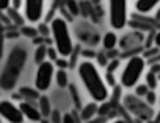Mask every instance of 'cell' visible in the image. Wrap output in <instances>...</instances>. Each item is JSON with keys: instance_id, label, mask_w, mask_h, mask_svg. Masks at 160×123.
Wrapping results in <instances>:
<instances>
[{"instance_id": "cell-16", "label": "cell", "mask_w": 160, "mask_h": 123, "mask_svg": "<svg viewBox=\"0 0 160 123\" xmlns=\"http://www.w3.org/2000/svg\"><path fill=\"white\" fill-rule=\"evenodd\" d=\"M55 80L56 84L59 85L61 88H65L69 85V80H68V73L65 70H58L55 73Z\"/></svg>"}, {"instance_id": "cell-14", "label": "cell", "mask_w": 160, "mask_h": 123, "mask_svg": "<svg viewBox=\"0 0 160 123\" xmlns=\"http://www.w3.org/2000/svg\"><path fill=\"white\" fill-rule=\"evenodd\" d=\"M117 42H118V38L114 32H107L102 38V46L107 50H112L114 48L117 46Z\"/></svg>"}, {"instance_id": "cell-17", "label": "cell", "mask_w": 160, "mask_h": 123, "mask_svg": "<svg viewBox=\"0 0 160 123\" xmlns=\"http://www.w3.org/2000/svg\"><path fill=\"white\" fill-rule=\"evenodd\" d=\"M7 16H8V18H10V21L11 22H14V24H17V25H24V20H22V17L18 14V11L17 10H14V8H8L7 10Z\"/></svg>"}, {"instance_id": "cell-24", "label": "cell", "mask_w": 160, "mask_h": 123, "mask_svg": "<svg viewBox=\"0 0 160 123\" xmlns=\"http://www.w3.org/2000/svg\"><path fill=\"white\" fill-rule=\"evenodd\" d=\"M149 91L150 90L146 87V84L145 85H138V87H136V95L138 97H146Z\"/></svg>"}, {"instance_id": "cell-3", "label": "cell", "mask_w": 160, "mask_h": 123, "mask_svg": "<svg viewBox=\"0 0 160 123\" xmlns=\"http://www.w3.org/2000/svg\"><path fill=\"white\" fill-rule=\"evenodd\" d=\"M51 27V35H52V41L55 45V49L58 50L61 58H68L72 55L75 45H73L72 36H70L69 25H68L66 20L62 17H55L53 21L49 24Z\"/></svg>"}, {"instance_id": "cell-27", "label": "cell", "mask_w": 160, "mask_h": 123, "mask_svg": "<svg viewBox=\"0 0 160 123\" xmlns=\"http://www.w3.org/2000/svg\"><path fill=\"white\" fill-rule=\"evenodd\" d=\"M62 123H76L73 113H65V115L62 116Z\"/></svg>"}, {"instance_id": "cell-19", "label": "cell", "mask_w": 160, "mask_h": 123, "mask_svg": "<svg viewBox=\"0 0 160 123\" xmlns=\"http://www.w3.org/2000/svg\"><path fill=\"white\" fill-rule=\"evenodd\" d=\"M21 34L24 36H28V38L35 39L38 36V30L34 27H27V25H22L21 27Z\"/></svg>"}, {"instance_id": "cell-8", "label": "cell", "mask_w": 160, "mask_h": 123, "mask_svg": "<svg viewBox=\"0 0 160 123\" xmlns=\"http://www.w3.org/2000/svg\"><path fill=\"white\" fill-rule=\"evenodd\" d=\"M44 4L42 0H27L24 2V14L27 21L38 22L44 16Z\"/></svg>"}, {"instance_id": "cell-30", "label": "cell", "mask_w": 160, "mask_h": 123, "mask_svg": "<svg viewBox=\"0 0 160 123\" xmlns=\"http://www.w3.org/2000/svg\"><path fill=\"white\" fill-rule=\"evenodd\" d=\"M11 6V2H8V0H0V11H7L8 8H10Z\"/></svg>"}, {"instance_id": "cell-18", "label": "cell", "mask_w": 160, "mask_h": 123, "mask_svg": "<svg viewBox=\"0 0 160 123\" xmlns=\"http://www.w3.org/2000/svg\"><path fill=\"white\" fill-rule=\"evenodd\" d=\"M146 87L149 88L150 91H153L158 87V76H156L155 73H152V71H149V73L146 74Z\"/></svg>"}, {"instance_id": "cell-29", "label": "cell", "mask_w": 160, "mask_h": 123, "mask_svg": "<svg viewBox=\"0 0 160 123\" xmlns=\"http://www.w3.org/2000/svg\"><path fill=\"white\" fill-rule=\"evenodd\" d=\"M146 101H148V104H149V105L155 104V102H156V94H155V91H149V92H148Z\"/></svg>"}, {"instance_id": "cell-6", "label": "cell", "mask_w": 160, "mask_h": 123, "mask_svg": "<svg viewBox=\"0 0 160 123\" xmlns=\"http://www.w3.org/2000/svg\"><path fill=\"white\" fill-rule=\"evenodd\" d=\"M110 24L114 30H122L128 20V3L127 2H110Z\"/></svg>"}, {"instance_id": "cell-36", "label": "cell", "mask_w": 160, "mask_h": 123, "mask_svg": "<svg viewBox=\"0 0 160 123\" xmlns=\"http://www.w3.org/2000/svg\"><path fill=\"white\" fill-rule=\"evenodd\" d=\"M155 45L156 46H160V31L155 35Z\"/></svg>"}, {"instance_id": "cell-13", "label": "cell", "mask_w": 160, "mask_h": 123, "mask_svg": "<svg viewBox=\"0 0 160 123\" xmlns=\"http://www.w3.org/2000/svg\"><path fill=\"white\" fill-rule=\"evenodd\" d=\"M18 94L21 95L22 99H27L25 102H30L31 101H38L39 99V91H37L35 88H31V87H21L18 90Z\"/></svg>"}, {"instance_id": "cell-10", "label": "cell", "mask_w": 160, "mask_h": 123, "mask_svg": "<svg viewBox=\"0 0 160 123\" xmlns=\"http://www.w3.org/2000/svg\"><path fill=\"white\" fill-rule=\"evenodd\" d=\"M98 113V105L97 102H90V104L84 105L80 111V121L83 122H87V121H91L94 119V116Z\"/></svg>"}, {"instance_id": "cell-23", "label": "cell", "mask_w": 160, "mask_h": 123, "mask_svg": "<svg viewBox=\"0 0 160 123\" xmlns=\"http://www.w3.org/2000/svg\"><path fill=\"white\" fill-rule=\"evenodd\" d=\"M55 64L59 70H65L66 67H69V62H68L65 58H58V60L55 62Z\"/></svg>"}, {"instance_id": "cell-38", "label": "cell", "mask_w": 160, "mask_h": 123, "mask_svg": "<svg viewBox=\"0 0 160 123\" xmlns=\"http://www.w3.org/2000/svg\"><path fill=\"white\" fill-rule=\"evenodd\" d=\"M156 20H158V21H160V7L158 8V10H156Z\"/></svg>"}, {"instance_id": "cell-4", "label": "cell", "mask_w": 160, "mask_h": 123, "mask_svg": "<svg viewBox=\"0 0 160 123\" xmlns=\"http://www.w3.org/2000/svg\"><path fill=\"white\" fill-rule=\"evenodd\" d=\"M145 67H146V62L142 56H132L129 60L127 62L124 70L121 74V84L125 88H132L138 84L141 76L143 74Z\"/></svg>"}, {"instance_id": "cell-35", "label": "cell", "mask_w": 160, "mask_h": 123, "mask_svg": "<svg viewBox=\"0 0 160 123\" xmlns=\"http://www.w3.org/2000/svg\"><path fill=\"white\" fill-rule=\"evenodd\" d=\"M82 55L86 56V58H91V56H94V52H91V50H83Z\"/></svg>"}, {"instance_id": "cell-20", "label": "cell", "mask_w": 160, "mask_h": 123, "mask_svg": "<svg viewBox=\"0 0 160 123\" xmlns=\"http://www.w3.org/2000/svg\"><path fill=\"white\" fill-rule=\"evenodd\" d=\"M37 30H38V35L44 36V38H48V36H49V34H51L49 24H45V22H39Z\"/></svg>"}, {"instance_id": "cell-26", "label": "cell", "mask_w": 160, "mask_h": 123, "mask_svg": "<svg viewBox=\"0 0 160 123\" xmlns=\"http://www.w3.org/2000/svg\"><path fill=\"white\" fill-rule=\"evenodd\" d=\"M66 6L70 8V14H73V16H78L79 14V4L78 3H75V2H69V3H66Z\"/></svg>"}, {"instance_id": "cell-28", "label": "cell", "mask_w": 160, "mask_h": 123, "mask_svg": "<svg viewBox=\"0 0 160 123\" xmlns=\"http://www.w3.org/2000/svg\"><path fill=\"white\" fill-rule=\"evenodd\" d=\"M51 121H52V123H62L61 113H59L58 111H52V115H51Z\"/></svg>"}, {"instance_id": "cell-15", "label": "cell", "mask_w": 160, "mask_h": 123, "mask_svg": "<svg viewBox=\"0 0 160 123\" xmlns=\"http://www.w3.org/2000/svg\"><path fill=\"white\" fill-rule=\"evenodd\" d=\"M47 50H48V46H45V45H38L37 46L35 52H34V62L38 66L41 63H44L45 59H47Z\"/></svg>"}, {"instance_id": "cell-5", "label": "cell", "mask_w": 160, "mask_h": 123, "mask_svg": "<svg viewBox=\"0 0 160 123\" xmlns=\"http://www.w3.org/2000/svg\"><path fill=\"white\" fill-rule=\"evenodd\" d=\"M55 77V66L52 62L45 60L44 63L38 66V70L35 74V90L39 92H45V91L49 90L51 84H52V80Z\"/></svg>"}, {"instance_id": "cell-34", "label": "cell", "mask_w": 160, "mask_h": 123, "mask_svg": "<svg viewBox=\"0 0 160 123\" xmlns=\"http://www.w3.org/2000/svg\"><path fill=\"white\" fill-rule=\"evenodd\" d=\"M97 59H98L100 64H102V66H105V64H107V59L104 58V55H102V53H98V56H97Z\"/></svg>"}, {"instance_id": "cell-7", "label": "cell", "mask_w": 160, "mask_h": 123, "mask_svg": "<svg viewBox=\"0 0 160 123\" xmlns=\"http://www.w3.org/2000/svg\"><path fill=\"white\" fill-rule=\"evenodd\" d=\"M0 116L8 123H24V116L11 101H0Z\"/></svg>"}, {"instance_id": "cell-25", "label": "cell", "mask_w": 160, "mask_h": 123, "mask_svg": "<svg viewBox=\"0 0 160 123\" xmlns=\"http://www.w3.org/2000/svg\"><path fill=\"white\" fill-rule=\"evenodd\" d=\"M118 66H119V62L117 60V59H114L112 62H110V63L107 64V73H111V74H112L114 71L118 69Z\"/></svg>"}, {"instance_id": "cell-12", "label": "cell", "mask_w": 160, "mask_h": 123, "mask_svg": "<svg viewBox=\"0 0 160 123\" xmlns=\"http://www.w3.org/2000/svg\"><path fill=\"white\" fill-rule=\"evenodd\" d=\"M158 4H159L158 0H139V2L135 3V7L139 13L148 14L152 10H155V8L158 7Z\"/></svg>"}, {"instance_id": "cell-22", "label": "cell", "mask_w": 160, "mask_h": 123, "mask_svg": "<svg viewBox=\"0 0 160 123\" xmlns=\"http://www.w3.org/2000/svg\"><path fill=\"white\" fill-rule=\"evenodd\" d=\"M69 91H70V95H72V99L75 102V106L80 108V101H79V95H78V91H76L75 85H69Z\"/></svg>"}, {"instance_id": "cell-39", "label": "cell", "mask_w": 160, "mask_h": 123, "mask_svg": "<svg viewBox=\"0 0 160 123\" xmlns=\"http://www.w3.org/2000/svg\"><path fill=\"white\" fill-rule=\"evenodd\" d=\"M111 123H127L125 121H122V119H115V121H112Z\"/></svg>"}, {"instance_id": "cell-33", "label": "cell", "mask_w": 160, "mask_h": 123, "mask_svg": "<svg viewBox=\"0 0 160 123\" xmlns=\"http://www.w3.org/2000/svg\"><path fill=\"white\" fill-rule=\"evenodd\" d=\"M105 122H107L105 116H98V118H94V119H91V121H87L84 123H105Z\"/></svg>"}, {"instance_id": "cell-21", "label": "cell", "mask_w": 160, "mask_h": 123, "mask_svg": "<svg viewBox=\"0 0 160 123\" xmlns=\"http://www.w3.org/2000/svg\"><path fill=\"white\" fill-rule=\"evenodd\" d=\"M47 58H49V62H56V60H58V58H59L58 50H56L53 46H48Z\"/></svg>"}, {"instance_id": "cell-37", "label": "cell", "mask_w": 160, "mask_h": 123, "mask_svg": "<svg viewBox=\"0 0 160 123\" xmlns=\"http://www.w3.org/2000/svg\"><path fill=\"white\" fill-rule=\"evenodd\" d=\"M2 55H3V38L0 36V59H2Z\"/></svg>"}, {"instance_id": "cell-9", "label": "cell", "mask_w": 160, "mask_h": 123, "mask_svg": "<svg viewBox=\"0 0 160 123\" xmlns=\"http://www.w3.org/2000/svg\"><path fill=\"white\" fill-rule=\"evenodd\" d=\"M18 108H20V111H21L24 119L27 118L28 121H31V122H41L42 121L41 113H39L38 108H37L34 104H30V102H21V104L18 105Z\"/></svg>"}, {"instance_id": "cell-31", "label": "cell", "mask_w": 160, "mask_h": 123, "mask_svg": "<svg viewBox=\"0 0 160 123\" xmlns=\"http://www.w3.org/2000/svg\"><path fill=\"white\" fill-rule=\"evenodd\" d=\"M105 84H110L111 87H114V85H115V80H114V76L111 73L105 74Z\"/></svg>"}, {"instance_id": "cell-2", "label": "cell", "mask_w": 160, "mask_h": 123, "mask_svg": "<svg viewBox=\"0 0 160 123\" xmlns=\"http://www.w3.org/2000/svg\"><path fill=\"white\" fill-rule=\"evenodd\" d=\"M27 60V52L24 48L16 46L11 49L10 55H8L7 63H6L4 69L0 76V87L6 91H10L11 88L16 85L18 76L21 73L22 67Z\"/></svg>"}, {"instance_id": "cell-11", "label": "cell", "mask_w": 160, "mask_h": 123, "mask_svg": "<svg viewBox=\"0 0 160 123\" xmlns=\"http://www.w3.org/2000/svg\"><path fill=\"white\" fill-rule=\"evenodd\" d=\"M38 111L41 113L42 119H48L52 115V106H51V101L48 95H41L38 99Z\"/></svg>"}, {"instance_id": "cell-1", "label": "cell", "mask_w": 160, "mask_h": 123, "mask_svg": "<svg viewBox=\"0 0 160 123\" xmlns=\"http://www.w3.org/2000/svg\"><path fill=\"white\" fill-rule=\"evenodd\" d=\"M78 73L82 83L84 84L86 90H87V92L94 99V102H101V104L107 102L110 92H108L107 84H105L104 78L100 74L97 66L88 60L82 62L79 64Z\"/></svg>"}, {"instance_id": "cell-40", "label": "cell", "mask_w": 160, "mask_h": 123, "mask_svg": "<svg viewBox=\"0 0 160 123\" xmlns=\"http://www.w3.org/2000/svg\"><path fill=\"white\" fill-rule=\"evenodd\" d=\"M41 123H51V122L48 121V119H42V121H41Z\"/></svg>"}, {"instance_id": "cell-32", "label": "cell", "mask_w": 160, "mask_h": 123, "mask_svg": "<svg viewBox=\"0 0 160 123\" xmlns=\"http://www.w3.org/2000/svg\"><path fill=\"white\" fill-rule=\"evenodd\" d=\"M21 6H24V2H21V0H13V2H11V8H14V10H17V11L20 10Z\"/></svg>"}]
</instances>
